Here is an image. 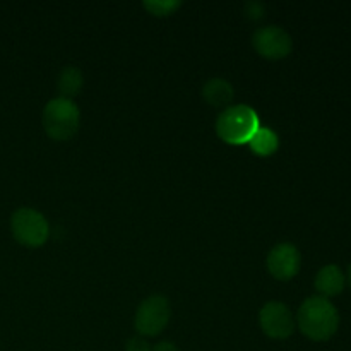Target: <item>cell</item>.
<instances>
[{
    "instance_id": "30bf717a",
    "label": "cell",
    "mask_w": 351,
    "mask_h": 351,
    "mask_svg": "<svg viewBox=\"0 0 351 351\" xmlns=\"http://www.w3.org/2000/svg\"><path fill=\"white\" fill-rule=\"evenodd\" d=\"M202 98L206 103H209L211 106H228L232 103V99L235 98V93H233L232 84H230L226 79L221 77H213L202 86L201 91Z\"/></svg>"
},
{
    "instance_id": "3957f363",
    "label": "cell",
    "mask_w": 351,
    "mask_h": 351,
    "mask_svg": "<svg viewBox=\"0 0 351 351\" xmlns=\"http://www.w3.org/2000/svg\"><path fill=\"white\" fill-rule=\"evenodd\" d=\"M81 125V112L72 99L53 98L43 108V129L53 141H69Z\"/></svg>"
},
{
    "instance_id": "5b68a950",
    "label": "cell",
    "mask_w": 351,
    "mask_h": 351,
    "mask_svg": "<svg viewBox=\"0 0 351 351\" xmlns=\"http://www.w3.org/2000/svg\"><path fill=\"white\" fill-rule=\"evenodd\" d=\"M171 317L170 302L163 295H151L141 302L134 315V328L143 338H154L167 328Z\"/></svg>"
},
{
    "instance_id": "ba28073f",
    "label": "cell",
    "mask_w": 351,
    "mask_h": 351,
    "mask_svg": "<svg viewBox=\"0 0 351 351\" xmlns=\"http://www.w3.org/2000/svg\"><path fill=\"white\" fill-rule=\"evenodd\" d=\"M302 256L297 245L283 242L269 250L266 259V267L273 278L280 281H288L295 278L300 271Z\"/></svg>"
},
{
    "instance_id": "7c38bea8",
    "label": "cell",
    "mask_w": 351,
    "mask_h": 351,
    "mask_svg": "<svg viewBox=\"0 0 351 351\" xmlns=\"http://www.w3.org/2000/svg\"><path fill=\"white\" fill-rule=\"evenodd\" d=\"M249 147L256 156H261V158L273 156V154L278 151V147H280V137H278V134L274 132L273 129L261 127V129L256 132V136L250 139Z\"/></svg>"
},
{
    "instance_id": "e0dca14e",
    "label": "cell",
    "mask_w": 351,
    "mask_h": 351,
    "mask_svg": "<svg viewBox=\"0 0 351 351\" xmlns=\"http://www.w3.org/2000/svg\"><path fill=\"white\" fill-rule=\"evenodd\" d=\"M348 283H350V287H351V264H350V267H348Z\"/></svg>"
},
{
    "instance_id": "9a60e30c",
    "label": "cell",
    "mask_w": 351,
    "mask_h": 351,
    "mask_svg": "<svg viewBox=\"0 0 351 351\" xmlns=\"http://www.w3.org/2000/svg\"><path fill=\"white\" fill-rule=\"evenodd\" d=\"M125 351H151V346L143 336H134L127 341Z\"/></svg>"
},
{
    "instance_id": "277c9868",
    "label": "cell",
    "mask_w": 351,
    "mask_h": 351,
    "mask_svg": "<svg viewBox=\"0 0 351 351\" xmlns=\"http://www.w3.org/2000/svg\"><path fill=\"white\" fill-rule=\"evenodd\" d=\"M10 232L21 245L36 249L47 243L50 237V225L36 209L19 208L10 216Z\"/></svg>"
},
{
    "instance_id": "52a82bcc",
    "label": "cell",
    "mask_w": 351,
    "mask_h": 351,
    "mask_svg": "<svg viewBox=\"0 0 351 351\" xmlns=\"http://www.w3.org/2000/svg\"><path fill=\"white\" fill-rule=\"evenodd\" d=\"M259 324L271 339H287L295 332L293 314L283 302H267L259 312Z\"/></svg>"
},
{
    "instance_id": "5bb4252c",
    "label": "cell",
    "mask_w": 351,
    "mask_h": 351,
    "mask_svg": "<svg viewBox=\"0 0 351 351\" xmlns=\"http://www.w3.org/2000/svg\"><path fill=\"white\" fill-rule=\"evenodd\" d=\"M243 12L250 21H261L266 16V7H264L263 2H247L245 7H243Z\"/></svg>"
},
{
    "instance_id": "8992f818",
    "label": "cell",
    "mask_w": 351,
    "mask_h": 351,
    "mask_svg": "<svg viewBox=\"0 0 351 351\" xmlns=\"http://www.w3.org/2000/svg\"><path fill=\"white\" fill-rule=\"evenodd\" d=\"M252 45L257 53L269 60H280L288 57L293 50V40L287 29L280 26H263L254 31Z\"/></svg>"
},
{
    "instance_id": "4fadbf2b",
    "label": "cell",
    "mask_w": 351,
    "mask_h": 351,
    "mask_svg": "<svg viewBox=\"0 0 351 351\" xmlns=\"http://www.w3.org/2000/svg\"><path fill=\"white\" fill-rule=\"evenodd\" d=\"M180 5V0H161V2L160 0H146V2H143L144 9L149 10L153 16L158 17L170 16V14H173Z\"/></svg>"
},
{
    "instance_id": "6da1fadb",
    "label": "cell",
    "mask_w": 351,
    "mask_h": 351,
    "mask_svg": "<svg viewBox=\"0 0 351 351\" xmlns=\"http://www.w3.org/2000/svg\"><path fill=\"white\" fill-rule=\"evenodd\" d=\"M298 329L312 341H328L339 328L338 308L324 297H308L298 308Z\"/></svg>"
},
{
    "instance_id": "8fae6325",
    "label": "cell",
    "mask_w": 351,
    "mask_h": 351,
    "mask_svg": "<svg viewBox=\"0 0 351 351\" xmlns=\"http://www.w3.org/2000/svg\"><path fill=\"white\" fill-rule=\"evenodd\" d=\"M82 84H84V77H82L81 69L69 65L60 71L57 77V89L60 93V98L72 99L81 93Z\"/></svg>"
},
{
    "instance_id": "7a4b0ae2",
    "label": "cell",
    "mask_w": 351,
    "mask_h": 351,
    "mask_svg": "<svg viewBox=\"0 0 351 351\" xmlns=\"http://www.w3.org/2000/svg\"><path fill=\"white\" fill-rule=\"evenodd\" d=\"M261 129V120L256 110L249 105L226 106L216 120V134L232 146L249 144Z\"/></svg>"
},
{
    "instance_id": "9c48e42d",
    "label": "cell",
    "mask_w": 351,
    "mask_h": 351,
    "mask_svg": "<svg viewBox=\"0 0 351 351\" xmlns=\"http://www.w3.org/2000/svg\"><path fill=\"white\" fill-rule=\"evenodd\" d=\"M346 285V276L341 271V267L336 266V264H328L322 269H319V273L315 274L314 287L317 290L319 297L331 298L336 295L341 293L345 290Z\"/></svg>"
},
{
    "instance_id": "2e32d148",
    "label": "cell",
    "mask_w": 351,
    "mask_h": 351,
    "mask_svg": "<svg viewBox=\"0 0 351 351\" xmlns=\"http://www.w3.org/2000/svg\"><path fill=\"white\" fill-rule=\"evenodd\" d=\"M151 351H178V348L171 341H161L156 343V345L151 348Z\"/></svg>"
}]
</instances>
